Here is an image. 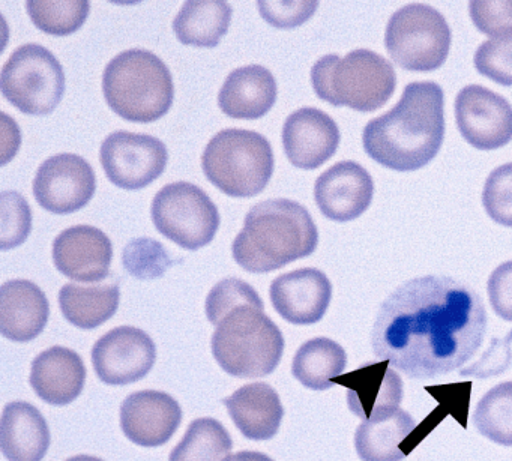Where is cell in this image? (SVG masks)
Instances as JSON below:
<instances>
[{"instance_id": "41", "label": "cell", "mask_w": 512, "mask_h": 461, "mask_svg": "<svg viewBox=\"0 0 512 461\" xmlns=\"http://www.w3.org/2000/svg\"><path fill=\"white\" fill-rule=\"evenodd\" d=\"M224 461H274L268 455L256 451H241L238 454L229 455Z\"/></svg>"}, {"instance_id": "9", "label": "cell", "mask_w": 512, "mask_h": 461, "mask_svg": "<svg viewBox=\"0 0 512 461\" xmlns=\"http://www.w3.org/2000/svg\"><path fill=\"white\" fill-rule=\"evenodd\" d=\"M0 89L20 112L50 115L64 98V68L46 47L26 44L14 50L4 65Z\"/></svg>"}, {"instance_id": "8", "label": "cell", "mask_w": 512, "mask_h": 461, "mask_svg": "<svg viewBox=\"0 0 512 461\" xmlns=\"http://www.w3.org/2000/svg\"><path fill=\"white\" fill-rule=\"evenodd\" d=\"M445 17L424 4L398 10L386 26L385 46L392 61L407 71L428 73L445 64L451 49Z\"/></svg>"}, {"instance_id": "2", "label": "cell", "mask_w": 512, "mask_h": 461, "mask_svg": "<svg viewBox=\"0 0 512 461\" xmlns=\"http://www.w3.org/2000/svg\"><path fill=\"white\" fill-rule=\"evenodd\" d=\"M445 97L433 82L410 83L397 106L368 122L362 143L368 157L397 172H415L436 158L445 137Z\"/></svg>"}, {"instance_id": "32", "label": "cell", "mask_w": 512, "mask_h": 461, "mask_svg": "<svg viewBox=\"0 0 512 461\" xmlns=\"http://www.w3.org/2000/svg\"><path fill=\"white\" fill-rule=\"evenodd\" d=\"M26 11L32 23L40 31L55 37H67L85 25L91 4L86 0H70V2H47V0H31L26 4Z\"/></svg>"}, {"instance_id": "3", "label": "cell", "mask_w": 512, "mask_h": 461, "mask_svg": "<svg viewBox=\"0 0 512 461\" xmlns=\"http://www.w3.org/2000/svg\"><path fill=\"white\" fill-rule=\"evenodd\" d=\"M319 232L310 212L289 199L257 203L232 245L235 262L253 274L277 271L316 251Z\"/></svg>"}, {"instance_id": "35", "label": "cell", "mask_w": 512, "mask_h": 461, "mask_svg": "<svg viewBox=\"0 0 512 461\" xmlns=\"http://www.w3.org/2000/svg\"><path fill=\"white\" fill-rule=\"evenodd\" d=\"M247 304L263 308L262 299L250 284L238 278H227L215 284L209 292L206 298V316L212 325L217 326L230 311Z\"/></svg>"}, {"instance_id": "17", "label": "cell", "mask_w": 512, "mask_h": 461, "mask_svg": "<svg viewBox=\"0 0 512 461\" xmlns=\"http://www.w3.org/2000/svg\"><path fill=\"white\" fill-rule=\"evenodd\" d=\"M181 421V406L166 392H134L121 406L122 431L131 442L145 448L169 442Z\"/></svg>"}, {"instance_id": "16", "label": "cell", "mask_w": 512, "mask_h": 461, "mask_svg": "<svg viewBox=\"0 0 512 461\" xmlns=\"http://www.w3.org/2000/svg\"><path fill=\"white\" fill-rule=\"evenodd\" d=\"M113 247L109 236L94 226H74L56 236L53 262L65 277L98 283L109 275Z\"/></svg>"}, {"instance_id": "18", "label": "cell", "mask_w": 512, "mask_h": 461, "mask_svg": "<svg viewBox=\"0 0 512 461\" xmlns=\"http://www.w3.org/2000/svg\"><path fill=\"white\" fill-rule=\"evenodd\" d=\"M374 182L370 173L353 163L343 161L317 178L314 199L326 218L338 223L361 217L371 205Z\"/></svg>"}, {"instance_id": "25", "label": "cell", "mask_w": 512, "mask_h": 461, "mask_svg": "<svg viewBox=\"0 0 512 461\" xmlns=\"http://www.w3.org/2000/svg\"><path fill=\"white\" fill-rule=\"evenodd\" d=\"M49 446V425L37 407L26 401L5 406L0 421V448L8 461H43Z\"/></svg>"}, {"instance_id": "21", "label": "cell", "mask_w": 512, "mask_h": 461, "mask_svg": "<svg viewBox=\"0 0 512 461\" xmlns=\"http://www.w3.org/2000/svg\"><path fill=\"white\" fill-rule=\"evenodd\" d=\"M46 293L28 280H11L0 287V334L16 343L35 340L49 322Z\"/></svg>"}, {"instance_id": "20", "label": "cell", "mask_w": 512, "mask_h": 461, "mask_svg": "<svg viewBox=\"0 0 512 461\" xmlns=\"http://www.w3.org/2000/svg\"><path fill=\"white\" fill-rule=\"evenodd\" d=\"M338 145V125L322 110L304 107L296 110L284 122V152L298 169H317L334 157Z\"/></svg>"}, {"instance_id": "24", "label": "cell", "mask_w": 512, "mask_h": 461, "mask_svg": "<svg viewBox=\"0 0 512 461\" xmlns=\"http://www.w3.org/2000/svg\"><path fill=\"white\" fill-rule=\"evenodd\" d=\"M224 406L242 434L250 440H269L277 436L283 421L284 407L280 395L268 383H250L242 386Z\"/></svg>"}, {"instance_id": "38", "label": "cell", "mask_w": 512, "mask_h": 461, "mask_svg": "<svg viewBox=\"0 0 512 461\" xmlns=\"http://www.w3.org/2000/svg\"><path fill=\"white\" fill-rule=\"evenodd\" d=\"M470 17L479 32L487 35H500L512 31V0L490 2L473 0L469 4Z\"/></svg>"}, {"instance_id": "33", "label": "cell", "mask_w": 512, "mask_h": 461, "mask_svg": "<svg viewBox=\"0 0 512 461\" xmlns=\"http://www.w3.org/2000/svg\"><path fill=\"white\" fill-rule=\"evenodd\" d=\"M122 263L128 274L143 281L163 277L172 266V260L163 244L152 238L133 239L124 248Z\"/></svg>"}, {"instance_id": "12", "label": "cell", "mask_w": 512, "mask_h": 461, "mask_svg": "<svg viewBox=\"0 0 512 461\" xmlns=\"http://www.w3.org/2000/svg\"><path fill=\"white\" fill-rule=\"evenodd\" d=\"M97 190L94 169L76 154H59L41 164L34 179L38 205L67 215L85 208Z\"/></svg>"}, {"instance_id": "19", "label": "cell", "mask_w": 512, "mask_h": 461, "mask_svg": "<svg viewBox=\"0 0 512 461\" xmlns=\"http://www.w3.org/2000/svg\"><path fill=\"white\" fill-rule=\"evenodd\" d=\"M275 311L293 325L320 322L331 304L332 284L319 269H296L280 275L269 289Z\"/></svg>"}, {"instance_id": "42", "label": "cell", "mask_w": 512, "mask_h": 461, "mask_svg": "<svg viewBox=\"0 0 512 461\" xmlns=\"http://www.w3.org/2000/svg\"><path fill=\"white\" fill-rule=\"evenodd\" d=\"M67 461H103L101 458L92 457V455H76V457L68 458Z\"/></svg>"}, {"instance_id": "26", "label": "cell", "mask_w": 512, "mask_h": 461, "mask_svg": "<svg viewBox=\"0 0 512 461\" xmlns=\"http://www.w3.org/2000/svg\"><path fill=\"white\" fill-rule=\"evenodd\" d=\"M418 424L403 409L379 421H362L355 433V448L362 461H401L415 443L410 436Z\"/></svg>"}, {"instance_id": "11", "label": "cell", "mask_w": 512, "mask_h": 461, "mask_svg": "<svg viewBox=\"0 0 512 461\" xmlns=\"http://www.w3.org/2000/svg\"><path fill=\"white\" fill-rule=\"evenodd\" d=\"M100 160L113 185L124 190H142L160 178L169 154L157 137L116 131L101 145Z\"/></svg>"}, {"instance_id": "6", "label": "cell", "mask_w": 512, "mask_h": 461, "mask_svg": "<svg viewBox=\"0 0 512 461\" xmlns=\"http://www.w3.org/2000/svg\"><path fill=\"white\" fill-rule=\"evenodd\" d=\"M283 352V334L256 305H241L230 311L212 335L215 361L239 379H259L274 373Z\"/></svg>"}, {"instance_id": "34", "label": "cell", "mask_w": 512, "mask_h": 461, "mask_svg": "<svg viewBox=\"0 0 512 461\" xmlns=\"http://www.w3.org/2000/svg\"><path fill=\"white\" fill-rule=\"evenodd\" d=\"M32 230V211L17 191L0 193V250L19 247Z\"/></svg>"}, {"instance_id": "1", "label": "cell", "mask_w": 512, "mask_h": 461, "mask_svg": "<svg viewBox=\"0 0 512 461\" xmlns=\"http://www.w3.org/2000/svg\"><path fill=\"white\" fill-rule=\"evenodd\" d=\"M487 329L484 302L445 275L407 281L380 305L371 332L374 355L410 379H436L463 367Z\"/></svg>"}, {"instance_id": "5", "label": "cell", "mask_w": 512, "mask_h": 461, "mask_svg": "<svg viewBox=\"0 0 512 461\" xmlns=\"http://www.w3.org/2000/svg\"><path fill=\"white\" fill-rule=\"evenodd\" d=\"M311 83L320 100L335 107L346 106L371 113L385 106L397 86L391 62L371 50H353L343 59L320 58L311 70Z\"/></svg>"}, {"instance_id": "13", "label": "cell", "mask_w": 512, "mask_h": 461, "mask_svg": "<svg viewBox=\"0 0 512 461\" xmlns=\"http://www.w3.org/2000/svg\"><path fill=\"white\" fill-rule=\"evenodd\" d=\"M157 359V347L142 329L119 326L95 343L92 364L101 382L124 386L148 376Z\"/></svg>"}, {"instance_id": "22", "label": "cell", "mask_w": 512, "mask_h": 461, "mask_svg": "<svg viewBox=\"0 0 512 461\" xmlns=\"http://www.w3.org/2000/svg\"><path fill=\"white\" fill-rule=\"evenodd\" d=\"M85 382L83 359L67 347H50L32 362V388L41 400L52 406L73 403L82 394Z\"/></svg>"}, {"instance_id": "29", "label": "cell", "mask_w": 512, "mask_h": 461, "mask_svg": "<svg viewBox=\"0 0 512 461\" xmlns=\"http://www.w3.org/2000/svg\"><path fill=\"white\" fill-rule=\"evenodd\" d=\"M346 365V350L329 338L319 337L299 347L293 358L292 374L305 388L326 391L343 374Z\"/></svg>"}, {"instance_id": "37", "label": "cell", "mask_w": 512, "mask_h": 461, "mask_svg": "<svg viewBox=\"0 0 512 461\" xmlns=\"http://www.w3.org/2000/svg\"><path fill=\"white\" fill-rule=\"evenodd\" d=\"M482 205L491 220L512 227V163L490 173L482 191Z\"/></svg>"}, {"instance_id": "39", "label": "cell", "mask_w": 512, "mask_h": 461, "mask_svg": "<svg viewBox=\"0 0 512 461\" xmlns=\"http://www.w3.org/2000/svg\"><path fill=\"white\" fill-rule=\"evenodd\" d=\"M263 19L277 29H293L304 25L316 13L319 2H257Z\"/></svg>"}, {"instance_id": "10", "label": "cell", "mask_w": 512, "mask_h": 461, "mask_svg": "<svg viewBox=\"0 0 512 461\" xmlns=\"http://www.w3.org/2000/svg\"><path fill=\"white\" fill-rule=\"evenodd\" d=\"M152 221L161 235L185 250L211 244L220 227V212L208 194L190 182L166 185L154 197Z\"/></svg>"}, {"instance_id": "23", "label": "cell", "mask_w": 512, "mask_h": 461, "mask_svg": "<svg viewBox=\"0 0 512 461\" xmlns=\"http://www.w3.org/2000/svg\"><path fill=\"white\" fill-rule=\"evenodd\" d=\"M277 82L262 65L236 68L229 74L220 94L218 106L233 119L263 118L277 101Z\"/></svg>"}, {"instance_id": "28", "label": "cell", "mask_w": 512, "mask_h": 461, "mask_svg": "<svg viewBox=\"0 0 512 461\" xmlns=\"http://www.w3.org/2000/svg\"><path fill=\"white\" fill-rule=\"evenodd\" d=\"M232 7L221 0L185 2L173 22L176 38L185 46L214 49L229 31Z\"/></svg>"}, {"instance_id": "15", "label": "cell", "mask_w": 512, "mask_h": 461, "mask_svg": "<svg viewBox=\"0 0 512 461\" xmlns=\"http://www.w3.org/2000/svg\"><path fill=\"white\" fill-rule=\"evenodd\" d=\"M347 388V404L362 421H379L400 409L403 380L389 361L368 362L358 370L334 379Z\"/></svg>"}, {"instance_id": "36", "label": "cell", "mask_w": 512, "mask_h": 461, "mask_svg": "<svg viewBox=\"0 0 512 461\" xmlns=\"http://www.w3.org/2000/svg\"><path fill=\"white\" fill-rule=\"evenodd\" d=\"M476 71L502 86H512V31L485 41L476 50Z\"/></svg>"}, {"instance_id": "31", "label": "cell", "mask_w": 512, "mask_h": 461, "mask_svg": "<svg viewBox=\"0 0 512 461\" xmlns=\"http://www.w3.org/2000/svg\"><path fill=\"white\" fill-rule=\"evenodd\" d=\"M473 422L491 442L512 446V382L499 383L479 400Z\"/></svg>"}, {"instance_id": "7", "label": "cell", "mask_w": 512, "mask_h": 461, "mask_svg": "<svg viewBox=\"0 0 512 461\" xmlns=\"http://www.w3.org/2000/svg\"><path fill=\"white\" fill-rule=\"evenodd\" d=\"M202 167L208 181L224 194L248 199L262 193L271 181L274 152L262 134L229 128L209 140Z\"/></svg>"}, {"instance_id": "4", "label": "cell", "mask_w": 512, "mask_h": 461, "mask_svg": "<svg viewBox=\"0 0 512 461\" xmlns=\"http://www.w3.org/2000/svg\"><path fill=\"white\" fill-rule=\"evenodd\" d=\"M103 92L116 115L137 124L163 118L175 98L167 65L142 49L127 50L109 62L103 74Z\"/></svg>"}, {"instance_id": "30", "label": "cell", "mask_w": 512, "mask_h": 461, "mask_svg": "<svg viewBox=\"0 0 512 461\" xmlns=\"http://www.w3.org/2000/svg\"><path fill=\"white\" fill-rule=\"evenodd\" d=\"M232 437L214 418L191 422L184 439L176 445L169 461H224L232 451Z\"/></svg>"}, {"instance_id": "27", "label": "cell", "mask_w": 512, "mask_h": 461, "mask_svg": "<svg viewBox=\"0 0 512 461\" xmlns=\"http://www.w3.org/2000/svg\"><path fill=\"white\" fill-rule=\"evenodd\" d=\"M121 299L118 284L94 286L65 284L59 293V307L71 325L80 329H95L115 316Z\"/></svg>"}, {"instance_id": "14", "label": "cell", "mask_w": 512, "mask_h": 461, "mask_svg": "<svg viewBox=\"0 0 512 461\" xmlns=\"http://www.w3.org/2000/svg\"><path fill=\"white\" fill-rule=\"evenodd\" d=\"M455 121L461 136L481 151H493L512 140V107L484 86L470 85L455 98Z\"/></svg>"}, {"instance_id": "40", "label": "cell", "mask_w": 512, "mask_h": 461, "mask_svg": "<svg viewBox=\"0 0 512 461\" xmlns=\"http://www.w3.org/2000/svg\"><path fill=\"white\" fill-rule=\"evenodd\" d=\"M488 298L497 316L512 322V262L494 269L487 284Z\"/></svg>"}]
</instances>
